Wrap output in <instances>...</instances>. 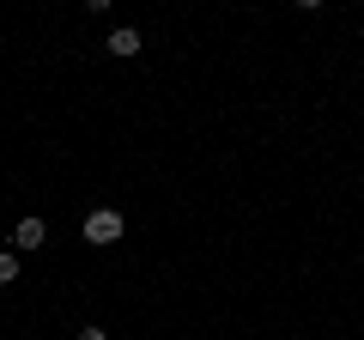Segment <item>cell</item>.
Instances as JSON below:
<instances>
[{
	"instance_id": "277c9868",
	"label": "cell",
	"mask_w": 364,
	"mask_h": 340,
	"mask_svg": "<svg viewBox=\"0 0 364 340\" xmlns=\"http://www.w3.org/2000/svg\"><path fill=\"white\" fill-rule=\"evenodd\" d=\"M18 280V249H0V286H13Z\"/></svg>"
},
{
	"instance_id": "7a4b0ae2",
	"label": "cell",
	"mask_w": 364,
	"mask_h": 340,
	"mask_svg": "<svg viewBox=\"0 0 364 340\" xmlns=\"http://www.w3.org/2000/svg\"><path fill=\"white\" fill-rule=\"evenodd\" d=\"M104 49L116 55V61H134V55L146 49V37H140V31H134V25H116V31H109V37H104Z\"/></svg>"
},
{
	"instance_id": "6da1fadb",
	"label": "cell",
	"mask_w": 364,
	"mask_h": 340,
	"mask_svg": "<svg viewBox=\"0 0 364 340\" xmlns=\"http://www.w3.org/2000/svg\"><path fill=\"white\" fill-rule=\"evenodd\" d=\"M79 231H85V243H122V231H128V219H122L116 207H97V213H85V225H79Z\"/></svg>"
},
{
	"instance_id": "3957f363",
	"label": "cell",
	"mask_w": 364,
	"mask_h": 340,
	"mask_svg": "<svg viewBox=\"0 0 364 340\" xmlns=\"http://www.w3.org/2000/svg\"><path fill=\"white\" fill-rule=\"evenodd\" d=\"M43 243H49V225H43V219H18L13 225V249L31 255V249H43Z\"/></svg>"
},
{
	"instance_id": "5b68a950",
	"label": "cell",
	"mask_w": 364,
	"mask_h": 340,
	"mask_svg": "<svg viewBox=\"0 0 364 340\" xmlns=\"http://www.w3.org/2000/svg\"><path fill=\"white\" fill-rule=\"evenodd\" d=\"M79 340H109V334H104L97 322H85V328H79Z\"/></svg>"
}]
</instances>
